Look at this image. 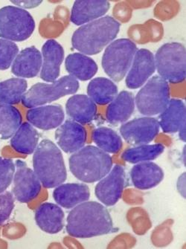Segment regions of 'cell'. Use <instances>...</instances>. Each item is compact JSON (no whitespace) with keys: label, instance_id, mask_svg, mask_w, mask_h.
<instances>
[{"label":"cell","instance_id":"20","mask_svg":"<svg viewBox=\"0 0 186 249\" xmlns=\"http://www.w3.org/2000/svg\"><path fill=\"white\" fill-rule=\"evenodd\" d=\"M65 214L57 204L45 202L38 207L35 212V221L43 231L55 234L63 230Z\"/></svg>","mask_w":186,"mask_h":249},{"label":"cell","instance_id":"2","mask_svg":"<svg viewBox=\"0 0 186 249\" xmlns=\"http://www.w3.org/2000/svg\"><path fill=\"white\" fill-rule=\"evenodd\" d=\"M121 24L115 18L104 16L81 25L72 36V45L79 53L93 56L99 54L116 38Z\"/></svg>","mask_w":186,"mask_h":249},{"label":"cell","instance_id":"27","mask_svg":"<svg viewBox=\"0 0 186 249\" xmlns=\"http://www.w3.org/2000/svg\"><path fill=\"white\" fill-rule=\"evenodd\" d=\"M118 92L116 84L107 77L94 78L87 86V95L99 105H107L112 102Z\"/></svg>","mask_w":186,"mask_h":249},{"label":"cell","instance_id":"1","mask_svg":"<svg viewBox=\"0 0 186 249\" xmlns=\"http://www.w3.org/2000/svg\"><path fill=\"white\" fill-rule=\"evenodd\" d=\"M66 231L75 238L87 239L112 233L113 222L105 205L87 201L72 209L66 219Z\"/></svg>","mask_w":186,"mask_h":249},{"label":"cell","instance_id":"28","mask_svg":"<svg viewBox=\"0 0 186 249\" xmlns=\"http://www.w3.org/2000/svg\"><path fill=\"white\" fill-rule=\"evenodd\" d=\"M22 124V115L18 108L0 103V139H11Z\"/></svg>","mask_w":186,"mask_h":249},{"label":"cell","instance_id":"25","mask_svg":"<svg viewBox=\"0 0 186 249\" xmlns=\"http://www.w3.org/2000/svg\"><path fill=\"white\" fill-rule=\"evenodd\" d=\"M65 67L69 75L81 81L92 79L98 70V65L95 60L90 56L79 52L66 57Z\"/></svg>","mask_w":186,"mask_h":249},{"label":"cell","instance_id":"4","mask_svg":"<svg viewBox=\"0 0 186 249\" xmlns=\"http://www.w3.org/2000/svg\"><path fill=\"white\" fill-rule=\"evenodd\" d=\"M69 165L72 174L79 181L94 183L109 174L113 162L109 153L96 146L88 145L72 154Z\"/></svg>","mask_w":186,"mask_h":249},{"label":"cell","instance_id":"30","mask_svg":"<svg viewBox=\"0 0 186 249\" xmlns=\"http://www.w3.org/2000/svg\"><path fill=\"white\" fill-rule=\"evenodd\" d=\"M92 137L96 147L107 153L116 154L123 147L122 137L111 128H96L93 130Z\"/></svg>","mask_w":186,"mask_h":249},{"label":"cell","instance_id":"3","mask_svg":"<svg viewBox=\"0 0 186 249\" xmlns=\"http://www.w3.org/2000/svg\"><path fill=\"white\" fill-rule=\"evenodd\" d=\"M33 170L44 188H55L67 178L63 154L49 139L39 142L33 155Z\"/></svg>","mask_w":186,"mask_h":249},{"label":"cell","instance_id":"35","mask_svg":"<svg viewBox=\"0 0 186 249\" xmlns=\"http://www.w3.org/2000/svg\"><path fill=\"white\" fill-rule=\"evenodd\" d=\"M13 5L22 8V9H32V8H37L39 5L43 3V1H37V0H17V1H11Z\"/></svg>","mask_w":186,"mask_h":249},{"label":"cell","instance_id":"14","mask_svg":"<svg viewBox=\"0 0 186 249\" xmlns=\"http://www.w3.org/2000/svg\"><path fill=\"white\" fill-rule=\"evenodd\" d=\"M56 140L60 150L73 154L85 146L87 132L81 124L73 120H66L57 128Z\"/></svg>","mask_w":186,"mask_h":249},{"label":"cell","instance_id":"9","mask_svg":"<svg viewBox=\"0 0 186 249\" xmlns=\"http://www.w3.org/2000/svg\"><path fill=\"white\" fill-rule=\"evenodd\" d=\"M35 29V21L29 11L15 5L0 8V38L12 42L29 39Z\"/></svg>","mask_w":186,"mask_h":249},{"label":"cell","instance_id":"33","mask_svg":"<svg viewBox=\"0 0 186 249\" xmlns=\"http://www.w3.org/2000/svg\"><path fill=\"white\" fill-rule=\"evenodd\" d=\"M15 164L10 159L0 157V194L7 191L13 181Z\"/></svg>","mask_w":186,"mask_h":249},{"label":"cell","instance_id":"6","mask_svg":"<svg viewBox=\"0 0 186 249\" xmlns=\"http://www.w3.org/2000/svg\"><path fill=\"white\" fill-rule=\"evenodd\" d=\"M138 49L130 39H118L104 49L101 60L104 71L112 81L120 82L126 77Z\"/></svg>","mask_w":186,"mask_h":249},{"label":"cell","instance_id":"11","mask_svg":"<svg viewBox=\"0 0 186 249\" xmlns=\"http://www.w3.org/2000/svg\"><path fill=\"white\" fill-rule=\"evenodd\" d=\"M160 130L159 121L144 116L125 122L120 127L121 137L131 145L147 144L153 142Z\"/></svg>","mask_w":186,"mask_h":249},{"label":"cell","instance_id":"16","mask_svg":"<svg viewBox=\"0 0 186 249\" xmlns=\"http://www.w3.org/2000/svg\"><path fill=\"white\" fill-rule=\"evenodd\" d=\"M28 122L42 130H51L59 127L64 122L65 112L58 104H46L31 108L26 114Z\"/></svg>","mask_w":186,"mask_h":249},{"label":"cell","instance_id":"36","mask_svg":"<svg viewBox=\"0 0 186 249\" xmlns=\"http://www.w3.org/2000/svg\"><path fill=\"white\" fill-rule=\"evenodd\" d=\"M186 172L183 173V174H182L181 175H180V177H179L177 182V191H178L180 195H181L183 198H185V199H186Z\"/></svg>","mask_w":186,"mask_h":249},{"label":"cell","instance_id":"31","mask_svg":"<svg viewBox=\"0 0 186 249\" xmlns=\"http://www.w3.org/2000/svg\"><path fill=\"white\" fill-rule=\"evenodd\" d=\"M28 90V83L23 78L14 77L0 82V103L19 104Z\"/></svg>","mask_w":186,"mask_h":249},{"label":"cell","instance_id":"32","mask_svg":"<svg viewBox=\"0 0 186 249\" xmlns=\"http://www.w3.org/2000/svg\"><path fill=\"white\" fill-rule=\"evenodd\" d=\"M18 53L19 47L15 42L0 38V70L11 67Z\"/></svg>","mask_w":186,"mask_h":249},{"label":"cell","instance_id":"15","mask_svg":"<svg viewBox=\"0 0 186 249\" xmlns=\"http://www.w3.org/2000/svg\"><path fill=\"white\" fill-rule=\"evenodd\" d=\"M42 67L40 78L46 83L57 81L60 67L64 60V49L55 40H49L42 47Z\"/></svg>","mask_w":186,"mask_h":249},{"label":"cell","instance_id":"29","mask_svg":"<svg viewBox=\"0 0 186 249\" xmlns=\"http://www.w3.org/2000/svg\"><path fill=\"white\" fill-rule=\"evenodd\" d=\"M164 150V145L162 143L142 144L127 149L122 153V159L130 164L147 162L157 159L163 154Z\"/></svg>","mask_w":186,"mask_h":249},{"label":"cell","instance_id":"12","mask_svg":"<svg viewBox=\"0 0 186 249\" xmlns=\"http://www.w3.org/2000/svg\"><path fill=\"white\" fill-rule=\"evenodd\" d=\"M125 171L122 165L112 167L108 175L98 181L95 194L105 206H113L122 198L125 187Z\"/></svg>","mask_w":186,"mask_h":249},{"label":"cell","instance_id":"10","mask_svg":"<svg viewBox=\"0 0 186 249\" xmlns=\"http://www.w3.org/2000/svg\"><path fill=\"white\" fill-rule=\"evenodd\" d=\"M12 194L20 203H28L37 197L41 192L42 184L35 171L22 160L15 162Z\"/></svg>","mask_w":186,"mask_h":249},{"label":"cell","instance_id":"24","mask_svg":"<svg viewBox=\"0 0 186 249\" xmlns=\"http://www.w3.org/2000/svg\"><path fill=\"white\" fill-rule=\"evenodd\" d=\"M186 105L182 100L170 99L167 107L159 115V126L165 133H178L179 129L186 124Z\"/></svg>","mask_w":186,"mask_h":249},{"label":"cell","instance_id":"8","mask_svg":"<svg viewBox=\"0 0 186 249\" xmlns=\"http://www.w3.org/2000/svg\"><path fill=\"white\" fill-rule=\"evenodd\" d=\"M170 100L168 83L159 75H155L141 87L135 97V104L144 116L153 117L164 111Z\"/></svg>","mask_w":186,"mask_h":249},{"label":"cell","instance_id":"22","mask_svg":"<svg viewBox=\"0 0 186 249\" xmlns=\"http://www.w3.org/2000/svg\"><path fill=\"white\" fill-rule=\"evenodd\" d=\"M66 111L71 120L84 125L95 120L98 109L88 95L77 94L67 100Z\"/></svg>","mask_w":186,"mask_h":249},{"label":"cell","instance_id":"38","mask_svg":"<svg viewBox=\"0 0 186 249\" xmlns=\"http://www.w3.org/2000/svg\"><path fill=\"white\" fill-rule=\"evenodd\" d=\"M182 157H183V160H182V161H183V164L186 165V146L183 147V155H182Z\"/></svg>","mask_w":186,"mask_h":249},{"label":"cell","instance_id":"18","mask_svg":"<svg viewBox=\"0 0 186 249\" xmlns=\"http://www.w3.org/2000/svg\"><path fill=\"white\" fill-rule=\"evenodd\" d=\"M41 67V52L30 46L18 53L11 66V72L19 78H33L40 72Z\"/></svg>","mask_w":186,"mask_h":249},{"label":"cell","instance_id":"23","mask_svg":"<svg viewBox=\"0 0 186 249\" xmlns=\"http://www.w3.org/2000/svg\"><path fill=\"white\" fill-rule=\"evenodd\" d=\"M135 98L130 91H122L110 103L106 111V119L112 124L128 122L134 112Z\"/></svg>","mask_w":186,"mask_h":249},{"label":"cell","instance_id":"17","mask_svg":"<svg viewBox=\"0 0 186 249\" xmlns=\"http://www.w3.org/2000/svg\"><path fill=\"white\" fill-rule=\"evenodd\" d=\"M110 8L111 3L108 1H75L72 8L70 20L74 25L81 26L105 16Z\"/></svg>","mask_w":186,"mask_h":249},{"label":"cell","instance_id":"34","mask_svg":"<svg viewBox=\"0 0 186 249\" xmlns=\"http://www.w3.org/2000/svg\"><path fill=\"white\" fill-rule=\"evenodd\" d=\"M15 198L9 191L0 194V226L9 219L15 206Z\"/></svg>","mask_w":186,"mask_h":249},{"label":"cell","instance_id":"5","mask_svg":"<svg viewBox=\"0 0 186 249\" xmlns=\"http://www.w3.org/2000/svg\"><path fill=\"white\" fill-rule=\"evenodd\" d=\"M154 60L158 74L168 84H181L186 80V51L182 43L163 45L156 51Z\"/></svg>","mask_w":186,"mask_h":249},{"label":"cell","instance_id":"21","mask_svg":"<svg viewBox=\"0 0 186 249\" xmlns=\"http://www.w3.org/2000/svg\"><path fill=\"white\" fill-rule=\"evenodd\" d=\"M132 185L139 190H149L157 186L164 178L163 169L153 161L135 164L130 171Z\"/></svg>","mask_w":186,"mask_h":249},{"label":"cell","instance_id":"26","mask_svg":"<svg viewBox=\"0 0 186 249\" xmlns=\"http://www.w3.org/2000/svg\"><path fill=\"white\" fill-rule=\"evenodd\" d=\"M39 134L35 126L24 122L11 138V147L17 153L30 155L34 153L39 144Z\"/></svg>","mask_w":186,"mask_h":249},{"label":"cell","instance_id":"19","mask_svg":"<svg viewBox=\"0 0 186 249\" xmlns=\"http://www.w3.org/2000/svg\"><path fill=\"white\" fill-rule=\"evenodd\" d=\"M53 198L57 205L66 209H72L90 199L89 187L81 183H66L56 187Z\"/></svg>","mask_w":186,"mask_h":249},{"label":"cell","instance_id":"37","mask_svg":"<svg viewBox=\"0 0 186 249\" xmlns=\"http://www.w3.org/2000/svg\"><path fill=\"white\" fill-rule=\"evenodd\" d=\"M186 124L183 125L178 131L179 138H180V140L183 141V142H186Z\"/></svg>","mask_w":186,"mask_h":249},{"label":"cell","instance_id":"7","mask_svg":"<svg viewBox=\"0 0 186 249\" xmlns=\"http://www.w3.org/2000/svg\"><path fill=\"white\" fill-rule=\"evenodd\" d=\"M79 87L78 81L70 75L63 76L55 82L37 83L25 92L22 104L29 109L43 106L66 95L76 93Z\"/></svg>","mask_w":186,"mask_h":249},{"label":"cell","instance_id":"13","mask_svg":"<svg viewBox=\"0 0 186 249\" xmlns=\"http://www.w3.org/2000/svg\"><path fill=\"white\" fill-rule=\"evenodd\" d=\"M156 71L154 54L145 49H138L125 79L127 87L141 88Z\"/></svg>","mask_w":186,"mask_h":249}]
</instances>
